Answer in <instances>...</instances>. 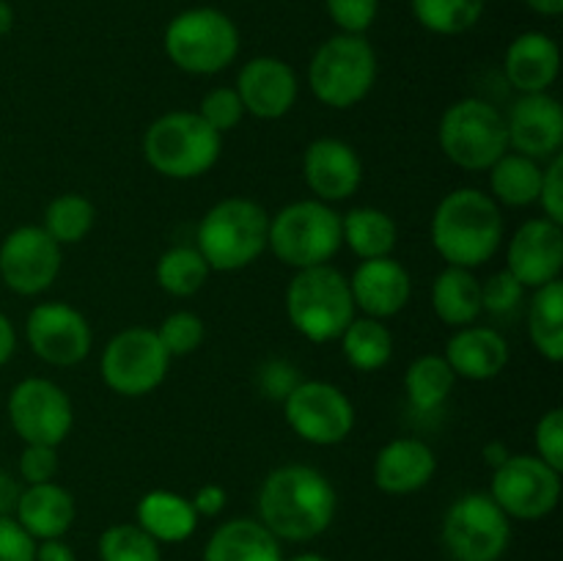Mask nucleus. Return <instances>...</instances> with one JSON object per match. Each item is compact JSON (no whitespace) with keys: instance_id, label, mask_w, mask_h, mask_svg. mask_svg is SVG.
<instances>
[{"instance_id":"nucleus-2","label":"nucleus","mask_w":563,"mask_h":561,"mask_svg":"<svg viewBox=\"0 0 563 561\" xmlns=\"http://www.w3.org/2000/svg\"><path fill=\"white\" fill-rule=\"evenodd\" d=\"M432 245L451 267L476 270L504 245V215L489 193L451 190L432 215Z\"/></svg>"},{"instance_id":"nucleus-4","label":"nucleus","mask_w":563,"mask_h":561,"mask_svg":"<svg viewBox=\"0 0 563 561\" xmlns=\"http://www.w3.org/2000/svg\"><path fill=\"white\" fill-rule=\"evenodd\" d=\"M355 314L350 278L333 264L297 270L286 286V317L313 344L339 341Z\"/></svg>"},{"instance_id":"nucleus-40","label":"nucleus","mask_w":563,"mask_h":561,"mask_svg":"<svg viewBox=\"0 0 563 561\" xmlns=\"http://www.w3.org/2000/svg\"><path fill=\"white\" fill-rule=\"evenodd\" d=\"M522 297H526V286L509 270H500V273L482 280V311L493 314V317L515 314L520 308Z\"/></svg>"},{"instance_id":"nucleus-48","label":"nucleus","mask_w":563,"mask_h":561,"mask_svg":"<svg viewBox=\"0 0 563 561\" xmlns=\"http://www.w3.org/2000/svg\"><path fill=\"white\" fill-rule=\"evenodd\" d=\"M22 487H25V484H22L14 473H9L0 468V517H14L16 501H20Z\"/></svg>"},{"instance_id":"nucleus-6","label":"nucleus","mask_w":563,"mask_h":561,"mask_svg":"<svg viewBox=\"0 0 563 561\" xmlns=\"http://www.w3.org/2000/svg\"><path fill=\"white\" fill-rule=\"evenodd\" d=\"M341 245V215L319 198L286 204L275 218H269L267 248L291 270L330 264Z\"/></svg>"},{"instance_id":"nucleus-25","label":"nucleus","mask_w":563,"mask_h":561,"mask_svg":"<svg viewBox=\"0 0 563 561\" xmlns=\"http://www.w3.org/2000/svg\"><path fill=\"white\" fill-rule=\"evenodd\" d=\"M75 517V495L66 487H60L58 482L25 484L14 509V520L36 542H42V539H60L71 528Z\"/></svg>"},{"instance_id":"nucleus-22","label":"nucleus","mask_w":563,"mask_h":561,"mask_svg":"<svg viewBox=\"0 0 563 561\" xmlns=\"http://www.w3.org/2000/svg\"><path fill=\"white\" fill-rule=\"evenodd\" d=\"M438 473V457L421 438H394L374 457V484L388 495H410Z\"/></svg>"},{"instance_id":"nucleus-11","label":"nucleus","mask_w":563,"mask_h":561,"mask_svg":"<svg viewBox=\"0 0 563 561\" xmlns=\"http://www.w3.org/2000/svg\"><path fill=\"white\" fill-rule=\"evenodd\" d=\"M168 369L170 355L159 344L157 333L148 328H126L115 333L104 344L102 363H99L104 385L126 399L157 391L168 377Z\"/></svg>"},{"instance_id":"nucleus-53","label":"nucleus","mask_w":563,"mask_h":561,"mask_svg":"<svg viewBox=\"0 0 563 561\" xmlns=\"http://www.w3.org/2000/svg\"><path fill=\"white\" fill-rule=\"evenodd\" d=\"M11 28H14V9L5 0H0V36L11 33Z\"/></svg>"},{"instance_id":"nucleus-14","label":"nucleus","mask_w":563,"mask_h":561,"mask_svg":"<svg viewBox=\"0 0 563 561\" xmlns=\"http://www.w3.org/2000/svg\"><path fill=\"white\" fill-rule=\"evenodd\" d=\"M5 413L22 443L60 446L75 427V405L69 394L47 377L20 380L11 388Z\"/></svg>"},{"instance_id":"nucleus-35","label":"nucleus","mask_w":563,"mask_h":561,"mask_svg":"<svg viewBox=\"0 0 563 561\" xmlns=\"http://www.w3.org/2000/svg\"><path fill=\"white\" fill-rule=\"evenodd\" d=\"M93 223H97V207L80 193H64L47 204L42 229L64 248L86 240Z\"/></svg>"},{"instance_id":"nucleus-8","label":"nucleus","mask_w":563,"mask_h":561,"mask_svg":"<svg viewBox=\"0 0 563 561\" xmlns=\"http://www.w3.org/2000/svg\"><path fill=\"white\" fill-rule=\"evenodd\" d=\"M165 53L170 64L187 75H218L234 64L240 53V31L225 11L187 9L165 28Z\"/></svg>"},{"instance_id":"nucleus-31","label":"nucleus","mask_w":563,"mask_h":561,"mask_svg":"<svg viewBox=\"0 0 563 561\" xmlns=\"http://www.w3.org/2000/svg\"><path fill=\"white\" fill-rule=\"evenodd\" d=\"M339 341L344 358L357 372H379L394 358V333L385 319L355 317Z\"/></svg>"},{"instance_id":"nucleus-45","label":"nucleus","mask_w":563,"mask_h":561,"mask_svg":"<svg viewBox=\"0 0 563 561\" xmlns=\"http://www.w3.org/2000/svg\"><path fill=\"white\" fill-rule=\"evenodd\" d=\"M537 204H542L544 218L563 226V154H555L544 163Z\"/></svg>"},{"instance_id":"nucleus-46","label":"nucleus","mask_w":563,"mask_h":561,"mask_svg":"<svg viewBox=\"0 0 563 561\" xmlns=\"http://www.w3.org/2000/svg\"><path fill=\"white\" fill-rule=\"evenodd\" d=\"M0 561H36V539L14 517H0Z\"/></svg>"},{"instance_id":"nucleus-51","label":"nucleus","mask_w":563,"mask_h":561,"mask_svg":"<svg viewBox=\"0 0 563 561\" xmlns=\"http://www.w3.org/2000/svg\"><path fill=\"white\" fill-rule=\"evenodd\" d=\"M509 457H511V451L506 449V443H498V440H493V443L484 446V462H487V465L493 468V471H495V468L504 465V462L509 460Z\"/></svg>"},{"instance_id":"nucleus-54","label":"nucleus","mask_w":563,"mask_h":561,"mask_svg":"<svg viewBox=\"0 0 563 561\" xmlns=\"http://www.w3.org/2000/svg\"><path fill=\"white\" fill-rule=\"evenodd\" d=\"M284 561H330V559H324L322 553H300V556H291V559H284Z\"/></svg>"},{"instance_id":"nucleus-28","label":"nucleus","mask_w":563,"mask_h":561,"mask_svg":"<svg viewBox=\"0 0 563 561\" xmlns=\"http://www.w3.org/2000/svg\"><path fill=\"white\" fill-rule=\"evenodd\" d=\"M432 308L438 319L449 328H465L482 317V280L473 270L451 267L445 264L443 273L432 284Z\"/></svg>"},{"instance_id":"nucleus-7","label":"nucleus","mask_w":563,"mask_h":561,"mask_svg":"<svg viewBox=\"0 0 563 561\" xmlns=\"http://www.w3.org/2000/svg\"><path fill=\"white\" fill-rule=\"evenodd\" d=\"M377 82V53L368 38L339 33L319 44L308 64L313 97L333 110H350L372 94Z\"/></svg>"},{"instance_id":"nucleus-36","label":"nucleus","mask_w":563,"mask_h":561,"mask_svg":"<svg viewBox=\"0 0 563 561\" xmlns=\"http://www.w3.org/2000/svg\"><path fill=\"white\" fill-rule=\"evenodd\" d=\"M412 14L438 36H460L484 14V0H410Z\"/></svg>"},{"instance_id":"nucleus-33","label":"nucleus","mask_w":563,"mask_h":561,"mask_svg":"<svg viewBox=\"0 0 563 561\" xmlns=\"http://www.w3.org/2000/svg\"><path fill=\"white\" fill-rule=\"evenodd\" d=\"M456 374L443 355H421L405 372V394L412 410L438 413L454 394Z\"/></svg>"},{"instance_id":"nucleus-16","label":"nucleus","mask_w":563,"mask_h":561,"mask_svg":"<svg viewBox=\"0 0 563 561\" xmlns=\"http://www.w3.org/2000/svg\"><path fill=\"white\" fill-rule=\"evenodd\" d=\"M27 346L49 366L69 369L86 361L91 352L93 333L88 319L69 302H38L25 319Z\"/></svg>"},{"instance_id":"nucleus-19","label":"nucleus","mask_w":563,"mask_h":561,"mask_svg":"<svg viewBox=\"0 0 563 561\" xmlns=\"http://www.w3.org/2000/svg\"><path fill=\"white\" fill-rule=\"evenodd\" d=\"M234 88L240 94L245 113L264 121L284 119L295 108L297 94H300L295 69L286 61L273 58V55H258V58L247 61L236 75Z\"/></svg>"},{"instance_id":"nucleus-30","label":"nucleus","mask_w":563,"mask_h":561,"mask_svg":"<svg viewBox=\"0 0 563 561\" xmlns=\"http://www.w3.org/2000/svg\"><path fill=\"white\" fill-rule=\"evenodd\" d=\"M544 163L526 157V154L506 152L489 174V196L504 207H531L539 201Z\"/></svg>"},{"instance_id":"nucleus-38","label":"nucleus","mask_w":563,"mask_h":561,"mask_svg":"<svg viewBox=\"0 0 563 561\" xmlns=\"http://www.w3.org/2000/svg\"><path fill=\"white\" fill-rule=\"evenodd\" d=\"M159 339V344L165 346L170 358H185L192 355L198 346L207 339V324L198 314L192 311H174L159 322V328L154 330Z\"/></svg>"},{"instance_id":"nucleus-5","label":"nucleus","mask_w":563,"mask_h":561,"mask_svg":"<svg viewBox=\"0 0 563 561\" xmlns=\"http://www.w3.org/2000/svg\"><path fill=\"white\" fill-rule=\"evenodd\" d=\"M223 135L190 110H170L148 124L143 135V157L168 179H198L218 165Z\"/></svg>"},{"instance_id":"nucleus-20","label":"nucleus","mask_w":563,"mask_h":561,"mask_svg":"<svg viewBox=\"0 0 563 561\" xmlns=\"http://www.w3.org/2000/svg\"><path fill=\"white\" fill-rule=\"evenodd\" d=\"M302 176L319 201H344L361 187L363 160L341 138H317L302 154Z\"/></svg>"},{"instance_id":"nucleus-49","label":"nucleus","mask_w":563,"mask_h":561,"mask_svg":"<svg viewBox=\"0 0 563 561\" xmlns=\"http://www.w3.org/2000/svg\"><path fill=\"white\" fill-rule=\"evenodd\" d=\"M36 561H77V553L71 550V544L60 539H42L36 542Z\"/></svg>"},{"instance_id":"nucleus-47","label":"nucleus","mask_w":563,"mask_h":561,"mask_svg":"<svg viewBox=\"0 0 563 561\" xmlns=\"http://www.w3.org/2000/svg\"><path fill=\"white\" fill-rule=\"evenodd\" d=\"M192 509H196L198 517H218L220 512L225 509V504H229V493H225L220 484L209 482L203 484V487L196 490V495L190 498Z\"/></svg>"},{"instance_id":"nucleus-50","label":"nucleus","mask_w":563,"mask_h":561,"mask_svg":"<svg viewBox=\"0 0 563 561\" xmlns=\"http://www.w3.org/2000/svg\"><path fill=\"white\" fill-rule=\"evenodd\" d=\"M16 350V330L11 324V319L0 311V369L11 361Z\"/></svg>"},{"instance_id":"nucleus-13","label":"nucleus","mask_w":563,"mask_h":561,"mask_svg":"<svg viewBox=\"0 0 563 561\" xmlns=\"http://www.w3.org/2000/svg\"><path fill=\"white\" fill-rule=\"evenodd\" d=\"M489 498L515 520H542L561 501V471L537 454H511L493 471Z\"/></svg>"},{"instance_id":"nucleus-39","label":"nucleus","mask_w":563,"mask_h":561,"mask_svg":"<svg viewBox=\"0 0 563 561\" xmlns=\"http://www.w3.org/2000/svg\"><path fill=\"white\" fill-rule=\"evenodd\" d=\"M196 113L201 116L214 132H220V135L236 130L240 121L245 119V108H242V99L234 86H220L203 94L201 108H198Z\"/></svg>"},{"instance_id":"nucleus-10","label":"nucleus","mask_w":563,"mask_h":561,"mask_svg":"<svg viewBox=\"0 0 563 561\" xmlns=\"http://www.w3.org/2000/svg\"><path fill=\"white\" fill-rule=\"evenodd\" d=\"M511 542V517L489 493H465L443 517V544L454 561H500Z\"/></svg>"},{"instance_id":"nucleus-1","label":"nucleus","mask_w":563,"mask_h":561,"mask_svg":"<svg viewBox=\"0 0 563 561\" xmlns=\"http://www.w3.org/2000/svg\"><path fill=\"white\" fill-rule=\"evenodd\" d=\"M339 495L330 479L311 465H280L258 490V522L280 542H311L330 528Z\"/></svg>"},{"instance_id":"nucleus-27","label":"nucleus","mask_w":563,"mask_h":561,"mask_svg":"<svg viewBox=\"0 0 563 561\" xmlns=\"http://www.w3.org/2000/svg\"><path fill=\"white\" fill-rule=\"evenodd\" d=\"M201 517L192 509L190 498L170 490H152L137 501L135 522L157 539L159 544H179L196 534Z\"/></svg>"},{"instance_id":"nucleus-32","label":"nucleus","mask_w":563,"mask_h":561,"mask_svg":"<svg viewBox=\"0 0 563 561\" xmlns=\"http://www.w3.org/2000/svg\"><path fill=\"white\" fill-rule=\"evenodd\" d=\"M528 336L531 344L550 363L563 358V284L553 280L548 286L533 289V300L528 306Z\"/></svg>"},{"instance_id":"nucleus-29","label":"nucleus","mask_w":563,"mask_h":561,"mask_svg":"<svg viewBox=\"0 0 563 561\" xmlns=\"http://www.w3.org/2000/svg\"><path fill=\"white\" fill-rule=\"evenodd\" d=\"M341 237L344 245L363 262V258L390 256L399 240V229L385 209L355 207L341 218Z\"/></svg>"},{"instance_id":"nucleus-26","label":"nucleus","mask_w":563,"mask_h":561,"mask_svg":"<svg viewBox=\"0 0 563 561\" xmlns=\"http://www.w3.org/2000/svg\"><path fill=\"white\" fill-rule=\"evenodd\" d=\"M203 561H284L280 539L251 517H236L214 528Z\"/></svg>"},{"instance_id":"nucleus-18","label":"nucleus","mask_w":563,"mask_h":561,"mask_svg":"<svg viewBox=\"0 0 563 561\" xmlns=\"http://www.w3.org/2000/svg\"><path fill=\"white\" fill-rule=\"evenodd\" d=\"M509 152L548 163L563 146V108L550 91L522 94L506 116Z\"/></svg>"},{"instance_id":"nucleus-52","label":"nucleus","mask_w":563,"mask_h":561,"mask_svg":"<svg viewBox=\"0 0 563 561\" xmlns=\"http://www.w3.org/2000/svg\"><path fill=\"white\" fill-rule=\"evenodd\" d=\"M526 3L542 16H559L563 11V0H526Z\"/></svg>"},{"instance_id":"nucleus-23","label":"nucleus","mask_w":563,"mask_h":561,"mask_svg":"<svg viewBox=\"0 0 563 561\" xmlns=\"http://www.w3.org/2000/svg\"><path fill=\"white\" fill-rule=\"evenodd\" d=\"M443 358L454 369L456 377L484 380L498 377L509 363V341L487 324H465L456 328L454 336L445 344Z\"/></svg>"},{"instance_id":"nucleus-41","label":"nucleus","mask_w":563,"mask_h":561,"mask_svg":"<svg viewBox=\"0 0 563 561\" xmlns=\"http://www.w3.org/2000/svg\"><path fill=\"white\" fill-rule=\"evenodd\" d=\"M324 6L341 33H355V36H363L374 25L379 11V0H324Z\"/></svg>"},{"instance_id":"nucleus-44","label":"nucleus","mask_w":563,"mask_h":561,"mask_svg":"<svg viewBox=\"0 0 563 561\" xmlns=\"http://www.w3.org/2000/svg\"><path fill=\"white\" fill-rule=\"evenodd\" d=\"M300 380L302 377L297 372V366L291 361H286V358H269L267 363H262V369L256 374V383L262 388V394L275 402H284L297 388Z\"/></svg>"},{"instance_id":"nucleus-42","label":"nucleus","mask_w":563,"mask_h":561,"mask_svg":"<svg viewBox=\"0 0 563 561\" xmlns=\"http://www.w3.org/2000/svg\"><path fill=\"white\" fill-rule=\"evenodd\" d=\"M58 446L25 443L20 454V482L22 484H44L55 482L58 476Z\"/></svg>"},{"instance_id":"nucleus-43","label":"nucleus","mask_w":563,"mask_h":561,"mask_svg":"<svg viewBox=\"0 0 563 561\" xmlns=\"http://www.w3.org/2000/svg\"><path fill=\"white\" fill-rule=\"evenodd\" d=\"M533 443H537V457L553 465L555 471H563V410L553 407L539 418L533 429Z\"/></svg>"},{"instance_id":"nucleus-3","label":"nucleus","mask_w":563,"mask_h":561,"mask_svg":"<svg viewBox=\"0 0 563 561\" xmlns=\"http://www.w3.org/2000/svg\"><path fill=\"white\" fill-rule=\"evenodd\" d=\"M269 212L251 198H223L198 223L196 248L214 273L245 270L267 251Z\"/></svg>"},{"instance_id":"nucleus-15","label":"nucleus","mask_w":563,"mask_h":561,"mask_svg":"<svg viewBox=\"0 0 563 561\" xmlns=\"http://www.w3.org/2000/svg\"><path fill=\"white\" fill-rule=\"evenodd\" d=\"M64 253L42 226H16L0 242V280L22 297H36L58 280Z\"/></svg>"},{"instance_id":"nucleus-9","label":"nucleus","mask_w":563,"mask_h":561,"mask_svg":"<svg viewBox=\"0 0 563 561\" xmlns=\"http://www.w3.org/2000/svg\"><path fill=\"white\" fill-rule=\"evenodd\" d=\"M438 141L445 157L460 168L489 170L509 152L506 116L487 99L465 97L445 108Z\"/></svg>"},{"instance_id":"nucleus-21","label":"nucleus","mask_w":563,"mask_h":561,"mask_svg":"<svg viewBox=\"0 0 563 561\" xmlns=\"http://www.w3.org/2000/svg\"><path fill=\"white\" fill-rule=\"evenodd\" d=\"M355 311L363 317L390 319L405 311L412 297V278L396 258H363L350 278Z\"/></svg>"},{"instance_id":"nucleus-24","label":"nucleus","mask_w":563,"mask_h":561,"mask_svg":"<svg viewBox=\"0 0 563 561\" xmlns=\"http://www.w3.org/2000/svg\"><path fill=\"white\" fill-rule=\"evenodd\" d=\"M504 72L520 94L550 91L561 72L559 44L542 31L520 33L506 50Z\"/></svg>"},{"instance_id":"nucleus-34","label":"nucleus","mask_w":563,"mask_h":561,"mask_svg":"<svg viewBox=\"0 0 563 561\" xmlns=\"http://www.w3.org/2000/svg\"><path fill=\"white\" fill-rule=\"evenodd\" d=\"M209 273L212 270H209L207 258L198 253L196 245L168 248L157 258V270H154L159 289L168 292L170 297H192L207 284Z\"/></svg>"},{"instance_id":"nucleus-12","label":"nucleus","mask_w":563,"mask_h":561,"mask_svg":"<svg viewBox=\"0 0 563 561\" xmlns=\"http://www.w3.org/2000/svg\"><path fill=\"white\" fill-rule=\"evenodd\" d=\"M291 432L311 446H339L355 429V405L350 396L324 380H300L284 399Z\"/></svg>"},{"instance_id":"nucleus-17","label":"nucleus","mask_w":563,"mask_h":561,"mask_svg":"<svg viewBox=\"0 0 563 561\" xmlns=\"http://www.w3.org/2000/svg\"><path fill=\"white\" fill-rule=\"evenodd\" d=\"M506 270L526 289H539L561 280L563 270V226L542 218H531L511 234L506 248Z\"/></svg>"},{"instance_id":"nucleus-37","label":"nucleus","mask_w":563,"mask_h":561,"mask_svg":"<svg viewBox=\"0 0 563 561\" xmlns=\"http://www.w3.org/2000/svg\"><path fill=\"white\" fill-rule=\"evenodd\" d=\"M99 561H163V548L137 522H115L99 537Z\"/></svg>"}]
</instances>
